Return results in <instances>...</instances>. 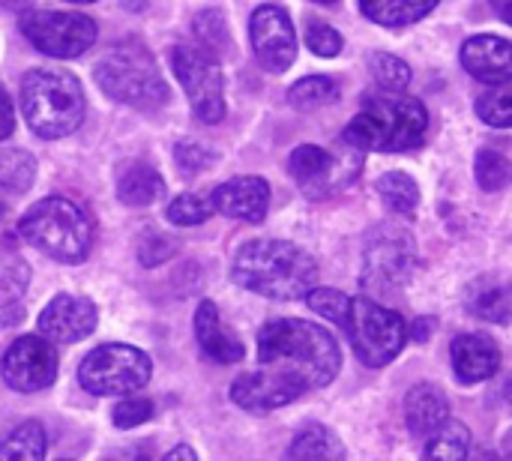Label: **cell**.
I'll return each instance as SVG.
<instances>
[{
	"label": "cell",
	"mask_w": 512,
	"mask_h": 461,
	"mask_svg": "<svg viewBox=\"0 0 512 461\" xmlns=\"http://www.w3.org/2000/svg\"><path fill=\"white\" fill-rule=\"evenodd\" d=\"M342 351L336 339L312 321L276 318L258 333V369L231 384V402L249 414H270L336 381Z\"/></svg>",
	"instance_id": "1"
},
{
	"label": "cell",
	"mask_w": 512,
	"mask_h": 461,
	"mask_svg": "<svg viewBox=\"0 0 512 461\" xmlns=\"http://www.w3.org/2000/svg\"><path fill=\"white\" fill-rule=\"evenodd\" d=\"M234 282L267 300H306L318 285V264L309 252L288 240H249L231 264Z\"/></svg>",
	"instance_id": "2"
},
{
	"label": "cell",
	"mask_w": 512,
	"mask_h": 461,
	"mask_svg": "<svg viewBox=\"0 0 512 461\" xmlns=\"http://www.w3.org/2000/svg\"><path fill=\"white\" fill-rule=\"evenodd\" d=\"M429 129V111L420 99L402 93H369L360 114L345 126L342 141L369 153H402L420 147Z\"/></svg>",
	"instance_id": "3"
},
{
	"label": "cell",
	"mask_w": 512,
	"mask_h": 461,
	"mask_svg": "<svg viewBox=\"0 0 512 461\" xmlns=\"http://www.w3.org/2000/svg\"><path fill=\"white\" fill-rule=\"evenodd\" d=\"M93 78L108 99L138 111H159L168 102V84L159 72V63L138 39L111 45L96 60Z\"/></svg>",
	"instance_id": "4"
},
{
	"label": "cell",
	"mask_w": 512,
	"mask_h": 461,
	"mask_svg": "<svg viewBox=\"0 0 512 461\" xmlns=\"http://www.w3.org/2000/svg\"><path fill=\"white\" fill-rule=\"evenodd\" d=\"M21 111L33 135L66 138L84 123V87L63 69H30L21 78Z\"/></svg>",
	"instance_id": "5"
},
{
	"label": "cell",
	"mask_w": 512,
	"mask_h": 461,
	"mask_svg": "<svg viewBox=\"0 0 512 461\" xmlns=\"http://www.w3.org/2000/svg\"><path fill=\"white\" fill-rule=\"evenodd\" d=\"M21 240H27L42 255L78 264L90 255L93 246V225L90 216L63 195H48L36 201L18 222Z\"/></svg>",
	"instance_id": "6"
},
{
	"label": "cell",
	"mask_w": 512,
	"mask_h": 461,
	"mask_svg": "<svg viewBox=\"0 0 512 461\" xmlns=\"http://www.w3.org/2000/svg\"><path fill=\"white\" fill-rule=\"evenodd\" d=\"M342 330L348 333L360 363L369 369L393 363L408 342V327L402 315L381 306L375 297H351L342 318Z\"/></svg>",
	"instance_id": "7"
},
{
	"label": "cell",
	"mask_w": 512,
	"mask_h": 461,
	"mask_svg": "<svg viewBox=\"0 0 512 461\" xmlns=\"http://www.w3.org/2000/svg\"><path fill=\"white\" fill-rule=\"evenodd\" d=\"M153 363L141 348L108 342L93 348L78 366V384L90 396H129L147 387Z\"/></svg>",
	"instance_id": "8"
},
{
	"label": "cell",
	"mask_w": 512,
	"mask_h": 461,
	"mask_svg": "<svg viewBox=\"0 0 512 461\" xmlns=\"http://www.w3.org/2000/svg\"><path fill=\"white\" fill-rule=\"evenodd\" d=\"M417 267L420 258L414 237L405 228L384 225L366 243L360 282L369 294H396L411 282Z\"/></svg>",
	"instance_id": "9"
},
{
	"label": "cell",
	"mask_w": 512,
	"mask_h": 461,
	"mask_svg": "<svg viewBox=\"0 0 512 461\" xmlns=\"http://www.w3.org/2000/svg\"><path fill=\"white\" fill-rule=\"evenodd\" d=\"M288 171L309 198H330L357 180L363 171V150L351 147L348 141L339 150L300 144L288 159Z\"/></svg>",
	"instance_id": "10"
},
{
	"label": "cell",
	"mask_w": 512,
	"mask_h": 461,
	"mask_svg": "<svg viewBox=\"0 0 512 461\" xmlns=\"http://www.w3.org/2000/svg\"><path fill=\"white\" fill-rule=\"evenodd\" d=\"M171 69L201 123H222L225 117V78L213 51L201 45H174Z\"/></svg>",
	"instance_id": "11"
},
{
	"label": "cell",
	"mask_w": 512,
	"mask_h": 461,
	"mask_svg": "<svg viewBox=\"0 0 512 461\" xmlns=\"http://www.w3.org/2000/svg\"><path fill=\"white\" fill-rule=\"evenodd\" d=\"M21 33L27 42L60 60H72L93 48L96 42V21L84 12H54V9H30L21 15Z\"/></svg>",
	"instance_id": "12"
},
{
	"label": "cell",
	"mask_w": 512,
	"mask_h": 461,
	"mask_svg": "<svg viewBox=\"0 0 512 461\" xmlns=\"http://www.w3.org/2000/svg\"><path fill=\"white\" fill-rule=\"evenodd\" d=\"M0 375L6 387L15 393H39L57 378V351L45 336H21L15 339L0 363Z\"/></svg>",
	"instance_id": "13"
},
{
	"label": "cell",
	"mask_w": 512,
	"mask_h": 461,
	"mask_svg": "<svg viewBox=\"0 0 512 461\" xmlns=\"http://www.w3.org/2000/svg\"><path fill=\"white\" fill-rule=\"evenodd\" d=\"M249 39L258 63L267 72H285L297 57V33L291 15L279 3H264L252 12Z\"/></svg>",
	"instance_id": "14"
},
{
	"label": "cell",
	"mask_w": 512,
	"mask_h": 461,
	"mask_svg": "<svg viewBox=\"0 0 512 461\" xmlns=\"http://www.w3.org/2000/svg\"><path fill=\"white\" fill-rule=\"evenodd\" d=\"M96 306L87 297H75V294H57L48 300V306L39 312V336H45L48 342H81L96 330Z\"/></svg>",
	"instance_id": "15"
},
{
	"label": "cell",
	"mask_w": 512,
	"mask_h": 461,
	"mask_svg": "<svg viewBox=\"0 0 512 461\" xmlns=\"http://www.w3.org/2000/svg\"><path fill=\"white\" fill-rule=\"evenodd\" d=\"M213 201V210L228 216V219H237V222H264L267 216V207H270V186L264 177H231L225 183H219L210 195Z\"/></svg>",
	"instance_id": "16"
},
{
	"label": "cell",
	"mask_w": 512,
	"mask_h": 461,
	"mask_svg": "<svg viewBox=\"0 0 512 461\" xmlns=\"http://www.w3.org/2000/svg\"><path fill=\"white\" fill-rule=\"evenodd\" d=\"M462 66L477 81H486V84H510V39H504V36H471L462 45Z\"/></svg>",
	"instance_id": "17"
},
{
	"label": "cell",
	"mask_w": 512,
	"mask_h": 461,
	"mask_svg": "<svg viewBox=\"0 0 512 461\" xmlns=\"http://www.w3.org/2000/svg\"><path fill=\"white\" fill-rule=\"evenodd\" d=\"M453 372L462 384H480L489 381L501 366V351L486 333H462L453 339L450 348Z\"/></svg>",
	"instance_id": "18"
},
{
	"label": "cell",
	"mask_w": 512,
	"mask_h": 461,
	"mask_svg": "<svg viewBox=\"0 0 512 461\" xmlns=\"http://www.w3.org/2000/svg\"><path fill=\"white\" fill-rule=\"evenodd\" d=\"M195 339H198V348L204 351V357L219 366H234V363H243V357H246L243 342L231 330L222 327L219 309L210 300H204L195 312Z\"/></svg>",
	"instance_id": "19"
},
{
	"label": "cell",
	"mask_w": 512,
	"mask_h": 461,
	"mask_svg": "<svg viewBox=\"0 0 512 461\" xmlns=\"http://www.w3.org/2000/svg\"><path fill=\"white\" fill-rule=\"evenodd\" d=\"M450 420V402L441 387L417 384L405 396V423L414 438H429L438 426Z\"/></svg>",
	"instance_id": "20"
},
{
	"label": "cell",
	"mask_w": 512,
	"mask_h": 461,
	"mask_svg": "<svg viewBox=\"0 0 512 461\" xmlns=\"http://www.w3.org/2000/svg\"><path fill=\"white\" fill-rule=\"evenodd\" d=\"M165 195V180L147 162H132L117 180V198L126 207H147Z\"/></svg>",
	"instance_id": "21"
},
{
	"label": "cell",
	"mask_w": 512,
	"mask_h": 461,
	"mask_svg": "<svg viewBox=\"0 0 512 461\" xmlns=\"http://www.w3.org/2000/svg\"><path fill=\"white\" fill-rule=\"evenodd\" d=\"M438 0H360V12L381 27H408L426 18Z\"/></svg>",
	"instance_id": "22"
},
{
	"label": "cell",
	"mask_w": 512,
	"mask_h": 461,
	"mask_svg": "<svg viewBox=\"0 0 512 461\" xmlns=\"http://www.w3.org/2000/svg\"><path fill=\"white\" fill-rule=\"evenodd\" d=\"M465 306L483 321H495V324L510 321V291L498 279L486 276V279L471 282L468 294H465Z\"/></svg>",
	"instance_id": "23"
},
{
	"label": "cell",
	"mask_w": 512,
	"mask_h": 461,
	"mask_svg": "<svg viewBox=\"0 0 512 461\" xmlns=\"http://www.w3.org/2000/svg\"><path fill=\"white\" fill-rule=\"evenodd\" d=\"M348 450L345 444L336 438L333 429L327 426H318V423H309L297 432V438L291 441L288 447V459H345Z\"/></svg>",
	"instance_id": "24"
},
{
	"label": "cell",
	"mask_w": 512,
	"mask_h": 461,
	"mask_svg": "<svg viewBox=\"0 0 512 461\" xmlns=\"http://www.w3.org/2000/svg\"><path fill=\"white\" fill-rule=\"evenodd\" d=\"M378 195H381L384 207L396 216H411L420 207V186L405 171H387L378 180Z\"/></svg>",
	"instance_id": "25"
},
{
	"label": "cell",
	"mask_w": 512,
	"mask_h": 461,
	"mask_svg": "<svg viewBox=\"0 0 512 461\" xmlns=\"http://www.w3.org/2000/svg\"><path fill=\"white\" fill-rule=\"evenodd\" d=\"M45 450H48L45 429H42L36 420H27V423H21L18 429H12V432L0 441V461L45 459Z\"/></svg>",
	"instance_id": "26"
},
{
	"label": "cell",
	"mask_w": 512,
	"mask_h": 461,
	"mask_svg": "<svg viewBox=\"0 0 512 461\" xmlns=\"http://www.w3.org/2000/svg\"><path fill=\"white\" fill-rule=\"evenodd\" d=\"M27 282H30L27 261L15 252L12 240L3 237L0 240V306H9L12 300H18L24 294Z\"/></svg>",
	"instance_id": "27"
},
{
	"label": "cell",
	"mask_w": 512,
	"mask_h": 461,
	"mask_svg": "<svg viewBox=\"0 0 512 461\" xmlns=\"http://www.w3.org/2000/svg\"><path fill=\"white\" fill-rule=\"evenodd\" d=\"M468 453H471V429L453 420L438 426L423 450L426 459H468Z\"/></svg>",
	"instance_id": "28"
},
{
	"label": "cell",
	"mask_w": 512,
	"mask_h": 461,
	"mask_svg": "<svg viewBox=\"0 0 512 461\" xmlns=\"http://www.w3.org/2000/svg\"><path fill=\"white\" fill-rule=\"evenodd\" d=\"M339 99V84L330 78V75H309V78H300L291 90H288V102L291 108L297 111H315V108H324L330 102Z\"/></svg>",
	"instance_id": "29"
},
{
	"label": "cell",
	"mask_w": 512,
	"mask_h": 461,
	"mask_svg": "<svg viewBox=\"0 0 512 461\" xmlns=\"http://www.w3.org/2000/svg\"><path fill=\"white\" fill-rule=\"evenodd\" d=\"M36 177V159L24 150H6L0 153V189L21 195L30 189Z\"/></svg>",
	"instance_id": "30"
},
{
	"label": "cell",
	"mask_w": 512,
	"mask_h": 461,
	"mask_svg": "<svg viewBox=\"0 0 512 461\" xmlns=\"http://www.w3.org/2000/svg\"><path fill=\"white\" fill-rule=\"evenodd\" d=\"M192 30L201 42V48L219 54L231 48V33H228V21L219 9H204L192 18Z\"/></svg>",
	"instance_id": "31"
},
{
	"label": "cell",
	"mask_w": 512,
	"mask_h": 461,
	"mask_svg": "<svg viewBox=\"0 0 512 461\" xmlns=\"http://www.w3.org/2000/svg\"><path fill=\"white\" fill-rule=\"evenodd\" d=\"M213 201L210 195H198V192H183L177 195L171 204H168V219L180 228H192V225H201L213 216Z\"/></svg>",
	"instance_id": "32"
},
{
	"label": "cell",
	"mask_w": 512,
	"mask_h": 461,
	"mask_svg": "<svg viewBox=\"0 0 512 461\" xmlns=\"http://www.w3.org/2000/svg\"><path fill=\"white\" fill-rule=\"evenodd\" d=\"M474 171H477V183H480L486 192H501V189L510 183V162H507V156H504L501 150H495V147H486V150L477 153Z\"/></svg>",
	"instance_id": "33"
},
{
	"label": "cell",
	"mask_w": 512,
	"mask_h": 461,
	"mask_svg": "<svg viewBox=\"0 0 512 461\" xmlns=\"http://www.w3.org/2000/svg\"><path fill=\"white\" fill-rule=\"evenodd\" d=\"M477 114L483 123L495 129H507L512 123V90L510 84H501L498 90H489L477 99Z\"/></svg>",
	"instance_id": "34"
},
{
	"label": "cell",
	"mask_w": 512,
	"mask_h": 461,
	"mask_svg": "<svg viewBox=\"0 0 512 461\" xmlns=\"http://www.w3.org/2000/svg\"><path fill=\"white\" fill-rule=\"evenodd\" d=\"M372 69H375V81L384 87V90H393V93H402L408 84H411V66L396 57V54H375L372 60Z\"/></svg>",
	"instance_id": "35"
},
{
	"label": "cell",
	"mask_w": 512,
	"mask_h": 461,
	"mask_svg": "<svg viewBox=\"0 0 512 461\" xmlns=\"http://www.w3.org/2000/svg\"><path fill=\"white\" fill-rule=\"evenodd\" d=\"M303 39H306V48H309L315 57H336V54L342 51V36H339V30L330 27V24H324V21H309Z\"/></svg>",
	"instance_id": "36"
},
{
	"label": "cell",
	"mask_w": 512,
	"mask_h": 461,
	"mask_svg": "<svg viewBox=\"0 0 512 461\" xmlns=\"http://www.w3.org/2000/svg\"><path fill=\"white\" fill-rule=\"evenodd\" d=\"M153 414H156V405L150 399H141V396H132L129 393V399H123L120 405H114L111 420H114L117 429H135V426L153 420Z\"/></svg>",
	"instance_id": "37"
},
{
	"label": "cell",
	"mask_w": 512,
	"mask_h": 461,
	"mask_svg": "<svg viewBox=\"0 0 512 461\" xmlns=\"http://www.w3.org/2000/svg\"><path fill=\"white\" fill-rule=\"evenodd\" d=\"M306 300H309L312 312L324 315L327 321L342 324V318H345V309H348V300H351V297H345V294H342V291H336V288H318V285H315V288L306 294Z\"/></svg>",
	"instance_id": "38"
},
{
	"label": "cell",
	"mask_w": 512,
	"mask_h": 461,
	"mask_svg": "<svg viewBox=\"0 0 512 461\" xmlns=\"http://www.w3.org/2000/svg\"><path fill=\"white\" fill-rule=\"evenodd\" d=\"M174 162L180 165V171H183L186 177H195V174H201L204 168H210V165L216 162V156H213L204 144H198V141H180V144L174 147Z\"/></svg>",
	"instance_id": "39"
},
{
	"label": "cell",
	"mask_w": 512,
	"mask_h": 461,
	"mask_svg": "<svg viewBox=\"0 0 512 461\" xmlns=\"http://www.w3.org/2000/svg\"><path fill=\"white\" fill-rule=\"evenodd\" d=\"M174 252H177V243L171 237L159 234V231L156 234H144L141 243H138V261L144 267H156V264L168 261Z\"/></svg>",
	"instance_id": "40"
},
{
	"label": "cell",
	"mask_w": 512,
	"mask_h": 461,
	"mask_svg": "<svg viewBox=\"0 0 512 461\" xmlns=\"http://www.w3.org/2000/svg\"><path fill=\"white\" fill-rule=\"evenodd\" d=\"M12 132H15V108H12V96L0 84V141H6Z\"/></svg>",
	"instance_id": "41"
},
{
	"label": "cell",
	"mask_w": 512,
	"mask_h": 461,
	"mask_svg": "<svg viewBox=\"0 0 512 461\" xmlns=\"http://www.w3.org/2000/svg\"><path fill=\"white\" fill-rule=\"evenodd\" d=\"M177 459L195 461L198 459V453H195L192 447H174V450H168V453H165V461H177Z\"/></svg>",
	"instance_id": "42"
},
{
	"label": "cell",
	"mask_w": 512,
	"mask_h": 461,
	"mask_svg": "<svg viewBox=\"0 0 512 461\" xmlns=\"http://www.w3.org/2000/svg\"><path fill=\"white\" fill-rule=\"evenodd\" d=\"M429 330H432V321H426V318H423V321H417V324H414L411 339H414V342H426V339H429Z\"/></svg>",
	"instance_id": "43"
},
{
	"label": "cell",
	"mask_w": 512,
	"mask_h": 461,
	"mask_svg": "<svg viewBox=\"0 0 512 461\" xmlns=\"http://www.w3.org/2000/svg\"><path fill=\"white\" fill-rule=\"evenodd\" d=\"M510 3L512 0H492L495 12H498V15H501V21H507V24H510Z\"/></svg>",
	"instance_id": "44"
},
{
	"label": "cell",
	"mask_w": 512,
	"mask_h": 461,
	"mask_svg": "<svg viewBox=\"0 0 512 461\" xmlns=\"http://www.w3.org/2000/svg\"><path fill=\"white\" fill-rule=\"evenodd\" d=\"M0 3H3L6 9H27L33 0H0Z\"/></svg>",
	"instance_id": "45"
},
{
	"label": "cell",
	"mask_w": 512,
	"mask_h": 461,
	"mask_svg": "<svg viewBox=\"0 0 512 461\" xmlns=\"http://www.w3.org/2000/svg\"><path fill=\"white\" fill-rule=\"evenodd\" d=\"M66 3H96V0H66Z\"/></svg>",
	"instance_id": "46"
},
{
	"label": "cell",
	"mask_w": 512,
	"mask_h": 461,
	"mask_svg": "<svg viewBox=\"0 0 512 461\" xmlns=\"http://www.w3.org/2000/svg\"><path fill=\"white\" fill-rule=\"evenodd\" d=\"M315 3H336V0H315Z\"/></svg>",
	"instance_id": "47"
},
{
	"label": "cell",
	"mask_w": 512,
	"mask_h": 461,
	"mask_svg": "<svg viewBox=\"0 0 512 461\" xmlns=\"http://www.w3.org/2000/svg\"><path fill=\"white\" fill-rule=\"evenodd\" d=\"M0 216H3V204H0Z\"/></svg>",
	"instance_id": "48"
}]
</instances>
